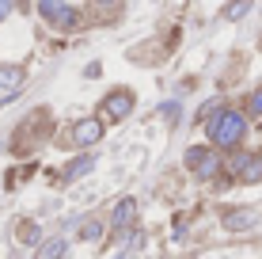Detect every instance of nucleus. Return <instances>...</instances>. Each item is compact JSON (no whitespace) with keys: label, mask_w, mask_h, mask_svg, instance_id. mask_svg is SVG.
<instances>
[{"label":"nucleus","mask_w":262,"mask_h":259,"mask_svg":"<svg viewBox=\"0 0 262 259\" xmlns=\"http://www.w3.org/2000/svg\"><path fill=\"white\" fill-rule=\"evenodd\" d=\"M209 141L213 149H236L243 141V133H247V114L243 111H224V107H216V114H209Z\"/></svg>","instance_id":"f257e3e1"},{"label":"nucleus","mask_w":262,"mask_h":259,"mask_svg":"<svg viewBox=\"0 0 262 259\" xmlns=\"http://www.w3.org/2000/svg\"><path fill=\"white\" fill-rule=\"evenodd\" d=\"M133 111V92H125V88H114L111 95H106L103 103H99V122H122L125 114Z\"/></svg>","instance_id":"f03ea898"},{"label":"nucleus","mask_w":262,"mask_h":259,"mask_svg":"<svg viewBox=\"0 0 262 259\" xmlns=\"http://www.w3.org/2000/svg\"><path fill=\"white\" fill-rule=\"evenodd\" d=\"M232 172H236L243 183H262V153H236Z\"/></svg>","instance_id":"7ed1b4c3"},{"label":"nucleus","mask_w":262,"mask_h":259,"mask_svg":"<svg viewBox=\"0 0 262 259\" xmlns=\"http://www.w3.org/2000/svg\"><path fill=\"white\" fill-rule=\"evenodd\" d=\"M99 137H103V122L99 118H80L76 126H72V145H80V149L99 145Z\"/></svg>","instance_id":"20e7f679"},{"label":"nucleus","mask_w":262,"mask_h":259,"mask_svg":"<svg viewBox=\"0 0 262 259\" xmlns=\"http://www.w3.org/2000/svg\"><path fill=\"white\" fill-rule=\"evenodd\" d=\"M228 233H243V229H255L258 225V210H228L221 221Z\"/></svg>","instance_id":"39448f33"},{"label":"nucleus","mask_w":262,"mask_h":259,"mask_svg":"<svg viewBox=\"0 0 262 259\" xmlns=\"http://www.w3.org/2000/svg\"><path fill=\"white\" fill-rule=\"evenodd\" d=\"M133 221H137V202H133V198H118L114 210H111V225L114 229H129Z\"/></svg>","instance_id":"423d86ee"},{"label":"nucleus","mask_w":262,"mask_h":259,"mask_svg":"<svg viewBox=\"0 0 262 259\" xmlns=\"http://www.w3.org/2000/svg\"><path fill=\"white\" fill-rule=\"evenodd\" d=\"M221 168H224V160L216 156V149H209V153H205V156L194 164V175H198V180H213V175L221 172Z\"/></svg>","instance_id":"0eeeda50"},{"label":"nucleus","mask_w":262,"mask_h":259,"mask_svg":"<svg viewBox=\"0 0 262 259\" xmlns=\"http://www.w3.org/2000/svg\"><path fill=\"white\" fill-rule=\"evenodd\" d=\"M23 69L19 65H0V92H19Z\"/></svg>","instance_id":"6e6552de"},{"label":"nucleus","mask_w":262,"mask_h":259,"mask_svg":"<svg viewBox=\"0 0 262 259\" xmlns=\"http://www.w3.org/2000/svg\"><path fill=\"white\" fill-rule=\"evenodd\" d=\"M92 168H95V156H76V160H72V164L65 168V172H61V180L72 183V180H80L84 172H92Z\"/></svg>","instance_id":"1a4fd4ad"},{"label":"nucleus","mask_w":262,"mask_h":259,"mask_svg":"<svg viewBox=\"0 0 262 259\" xmlns=\"http://www.w3.org/2000/svg\"><path fill=\"white\" fill-rule=\"evenodd\" d=\"M15 236H19V244H38V240H42V229L34 225V221H19Z\"/></svg>","instance_id":"9d476101"},{"label":"nucleus","mask_w":262,"mask_h":259,"mask_svg":"<svg viewBox=\"0 0 262 259\" xmlns=\"http://www.w3.org/2000/svg\"><path fill=\"white\" fill-rule=\"evenodd\" d=\"M50 23H53V27H61V31H72V27H76V23H80V15H76V12H72V8L65 4V8H61V12H57V15H53V19H50Z\"/></svg>","instance_id":"9b49d317"},{"label":"nucleus","mask_w":262,"mask_h":259,"mask_svg":"<svg viewBox=\"0 0 262 259\" xmlns=\"http://www.w3.org/2000/svg\"><path fill=\"white\" fill-rule=\"evenodd\" d=\"M61 255H65V236L46 240V244H42V252H38V259H61Z\"/></svg>","instance_id":"f8f14e48"},{"label":"nucleus","mask_w":262,"mask_h":259,"mask_svg":"<svg viewBox=\"0 0 262 259\" xmlns=\"http://www.w3.org/2000/svg\"><path fill=\"white\" fill-rule=\"evenodd\" d=\"M80 236H84V240H103V221H84Z\"/></svg>","instance_id":"ddd939ff"},{"label":"nucleus","mask_w":262,"mask_h":259,"mask_svg":"<svg viewBox=\"0 0 262 259\" xmlns=\"http://www.w3.org/2000/svg\"><path fill=\"white\" fill-rule=\"evenodd\" d=\"M61 8H65V0H38V12L46 15V19H53V15H57Z\"/></svg>","instance_id":"4468645a"},{"label":"nucleus","mask_w":262,"mask_h":259,"mask_svg":"<svg viewBox=\"0 0 262 259\" xmlns=\"http://www.w3.org/2000/svg\"><path fill=\"white\" fill-rule=\"evenodd\" d=\"M205 153H209V149H205V145H194V149H186V156H183V164H186V168H190V172H194V164H198V160H202Z\"/></svg>","instance_id":"2eb2a0df"},{"label":"nucleus","mask_w":262,"mask_h":259,"mask_svg":"<svg viewBox=\"0 0 262 259\" xmlns=\"http://www.w3.org/2000/svg\"><path fill=\"white\" fill-rule=\"evenodd\" d=\"M247 8H251V0H232V8H224V19H239Z\"/></svg>","instance_id":"dca6fc26"},{"label":"nucleus","mask_w":262,"mask_h":259,"mask_svg":"<svg viewBox=\"0 0 262 259\" xmlns=\"http://www.w3.org/2000/svg\"><path fill=\"white\" fill-rule=\"evenodd\" d=\"M247 111H251V114H262V88H258V92H255V95H251V103H247Z\"/></svg>","instance_id":"f3484780"},{"label":"nucleus","mask_w":262,"mask_h":259,"mask_svg":"<svg viewBox=\"0 0 262 259\" xmlns=\"http://www.w3.org/2000/svg\"><path fill=\"white\" fill-rule=\"evenodd\" d=\"M8 12H12V0H0V19H4Z\"/></svg>","instance_id":"a211bd4d"},{"label":"nucleus","mask_w":262,"mask_h":259,"mask_svg":"<svg viewBox=\"0 0 262 259\" xmlns=\"http://www.w3.org/2000/svg\"><path fill=\"white\" fill-rule=\"evenodd\" d=\"M92 4H99V8H111V4H118V0H92Z\"/></svg>","instance_id":"6ab92c4d"}]
</instances>
